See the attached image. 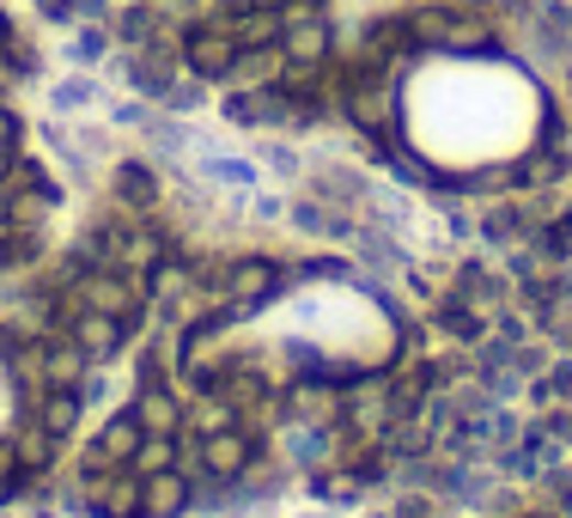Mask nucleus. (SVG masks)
Wrapping results in <instances>:
<instances>
[{"instance_id": "nucleus-2", "label": "nucleus", "mask_w": 572, "mask_h": 518, "mask_svg": "<svg viewBox=\"0 0 572 518\" xmlns=\"http://www.w3.org/2000/svg\"><path fill=\"white\" fill-rule=\"evenodd\" d=\"M158 287L153 227L117 220L79 232L50 268L0 299V500L74 452L91 373L141 342Z\"/></svg>"}, {"instance_id": "nucleus-3", "label": "nucleus", "mask_w": 572, "mask_h": 518, "mask_svg": "<svg viewBox=\"0 0 572 518\" xmlns=\"http://www.w3.org/2000/svg\"><path fill=\"white\" fill-rule=\"evenodd\" d=\"M365 129L432 184H506L554 134L548 92L524 62L499 49H427L396 67L391 92L365 110Z\"/></svg>"}, {"instance_id": "nucleus-1", "label": "nucleus", "mask_w": 572, "mask_h": 518, "mask_svg": "<svg viewBox=\"0 0 572 518\" xmlns=\"http://www.w3.org/2000/svg\"><path fill=\"white\" fill-rule=\"evenodd\" d=\"M408 373V323L336 256H208L165 275L134 385L79 445L105 518L262 494L377 439Z\"/></svg>"}, {"instance_id": "nucleus-4", "label": "nucleus", "mask_w": 572, "mask_h": 518, "mask_svg": "<svg viewBox=\"0 0 572 518\" xmlns=\"http://www.w3.org/2000/svg\"><path fill=\"white\" fill-rule=\"evenodd\" d=\"M55 227V184L25 153V129L0 98V275L43 263Z\"/></svg>"}]
</instances>
